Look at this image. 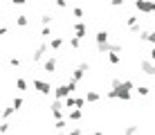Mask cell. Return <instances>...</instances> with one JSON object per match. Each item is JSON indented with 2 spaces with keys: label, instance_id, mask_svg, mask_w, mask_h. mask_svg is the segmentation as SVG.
I'll list each match as a JSON object with an SVG mask.
<instances>
[{
  "label": "cell",
  "instance_id": "26",
  "mask_svg": "<svg viewBox=\"0 0 155 135\" xmlns=\"http://www.w3.org/2000/svg\"><path fill=\"white\" fill-rule=\"evenodd\" d=\"M41 36H43V39H50V36H52V29H50V25H43V29H41Z\"/></svg>",
  "mask_w": 155,
  "mask_h": 135
},
{
  "label": "cell",
  "instance_id": "37",
  "mask_svg": "<svg viewBox=\"0 0 155 135\" xmlns=\"http://www.w3.org/2000/svg\"><path fill=\"white\" fill-rule=\"evenodd\" d=\"M119 83H121L119 77H113V79H110V86H113V88H115V86H119Z\"/></svg>",
  "mask_w": 155,
  "mask_h": 135
},
{
  "label": "cell",
  "instance_id": "39",
  "mask_svg": "<svg viewBox=\"0 0 155 135\" xmlns=\"http://www.w3.org/2000/svg\"><path fill=\"white\" fill-rule=\"evenodd\" d=\"M7 32H9V27H0V36H2V34H7Z\"/></svg>",
  "mask_w": 155,
  "mask_h": 135
},
{
  "label": "cell",
  "instance_id": "31",
  "mask_svg": "<svg viewBox=\"0 0 155 135\" xmlns=\"http://www.w3.org/2000/svg\"><path fill=\"white\" fill-rule=\"evenodd\" d=\"M146 43H151V45H155V29H153V32H148V34H146Z\"/></svg>",
  "mask_w": 155,
  "mask_h": 135
},
{
  "label": "cell",
  "instance_id": "14",
  "mask_svg": "<svg viewBox=\"0 0 155 135\" xmlns=\"http://www.w3.org/2000/svg\"><path fill=\"white\" fill-rule=\"evenodd\" d=\"M108 32H106V29H99L97 32V36H94V41H97V45H104V43H108Z\"/></svg>",
  "mask_w": 155,
  "mask_h": 135
},
{
  "label": "cell",
  "instance_id": "42",
  "mask_svg": "<svg viewBox=\"0 0 155 135\" xmlns=\"http://www.w3.org/2000/svg\"><path fill=\"white\" fill-rule=\"evenodd\" d=\"M58 135H68V133H63V131H58Z\"/></svg>",
  "mask_w": 155,
  "mask_h": 135
},
{
  "label": "cell",
  "instance_id": "11",
  "mask_svg": "<svg viewBox=\"0 0 155 135\" xmlns=\"http://www.w3.org/2000/svg\"><path fill=\"white\" fill-rule=\"evenodd\" d=\"M63 43H65V39H63V36H52L47 45H50V50H52V52H58V50L63 47Z\"/></svg>",
  "mask_w": 155,
  "mask_h": 135
},
{
  "label": "cell",
  "instance_id": "33",
  "mask_svg": "<svg viewBox=\"0 0 155 135\" xmlns=\"http://www.w3.org/2000/svg\"><path fill=\"white\" fill-rule=\"evenodd\" d=\"M56 2V7H61V9H68V0H54Z\"/></svg>",
  "mask_w": 155,
  "mask_h": 135
},
{
  "label": "cell",
  "instance_id": "18",
  "mask_svg": "<svg viewBox=\"0 0 155 135\" xmlns=\"http://www.w3.org/2000/svg\"><path fill=\"white\" fill-rule=\"evenodd\" d=\"M68 124H70V122H68L65 117H61V120H56L54 128H56V131H65V128H70V126H68Z\"/></svg>",
  "mask_w": 155,
  "mask_h": 135
},
{
  "label": "cell",
  "instance_id": "16",
  "mask_svg": "<svg viewBox=\"0 0 155 135\" xmlns=\"http://www.w3.org/2000/svg\"><path fill=\"white\" fill-rule=\"evenodd\" d=\"M16 25H18V27H27L29 25V16H25V14L16 16Z\"/></svg>",
  "mask_w": 155,
  "mask_h": 135
},
{
  "label": "cell",
  "instance_id": "15",
  "mask_svg": "<svg viewBox=\"0 0 155 135\" xmlns=\"http://www.w3.org/2000/svg\"><path fill=\"white\" fill-rule=\"evenodd\" d=\"M83 77H85V70H81V68L72 70V81H77V83H81V81H83Z\"/></svg>",
  "mask_w": 155,
  "mask_h": 135
},
{
  "label": "cell",
  "instance_id": "30",
  "mask_svg": "<svg viewBox=\"0 0 155 135\" xmlns=\"http://www.w3.org/2000/svg\"><path fill=\"white\" fill-rule=\"evenodd\" d=\"M9 66H12V68H18V66H20V59H18V56H9Z\"/></svg>",
  "mask_w": 155,
  "mask_h": 135
},
{
  "label": "cell",
  "instance_id": "34",
  "mask_svg": "<svg viewBox=\"0 0 155 135\" xmlns=\"http://www.w3.org/2000/svg\"><path fill=\"white\" fill-rule=\"evenodd\" d=\"M0 133H2V135H5V133H9V124H7V122L0 124Z\"/></svg>",
  "mask_w": 155,
  "mask_h": 135
},
{
  "label": "cell",
  "instance_id": "24",
  "mask_svg": "<svg viewBox=\"0 0 155 135\" xmlns=\"http://www.w3.org/2000/svg\"><path fill=\"white\" fill-rule=\"evenodd\" d=\"M68 135H83V128L81 126H70L68 128Z\"/></svg>",
  "mask_w": 155,
  "mask_h": 135
},
{
  "label": "cell",
  "instance_id": "40",
  "mask_svg": "<svg viewBox=\"0 0 155 135\" xmlns=\"http://www.w3.org/2000/svg\"><path fill=\"white\" fill-rule=\"evenodd\" d=\"M94 135H104V131H94Z\"/></svg>",
  "mask_w": 155,
  "mask_h": 135
},
{
  "label": "cell",
  "instance_id": "12",
  "mask_svg": "<svg viewBox=\"0 0 155 135\" xmlns=\"http://www.w3.org/2000/svg\"><path fill=\"white\" fill-rule=\"evenodd\" d=\"M99 99H101V95L97 90H88V93H85V104H97Z\"/></svg>",
  "mask_w": 155,
  "mask_h": 135
},
{
  "label": "cell",
  "instance_id": "7",
  "mask_svg": "<svg viewBox=\"0 0 155 135\" xmlns=\"http://www.w3.org/2000/svg\"><path fill=\"white\" fill-rule=\"evenodd\" d=\"M47 50H50V45L47 43H41L38 47H36V52L31 54V61H36V63H41L43 59H45V54H47Z\"/></svg>",
  "mask_w": 155,
  "mask_h": 135
},
{
  "label": "cell",
  "instance_id": "36",
  "mask_svg": "<svg viewBox=\"0 0 155 135\" xmlns=\"http://www.w3.org/2000/svg\"><path fill=\"white\" fill-rule=\"evenodd\" d=\"M124 2H126V0H110V5H113V7H124Z\"/></svg>",
  "mask_w": 155,
  "mask_h": 135
},
{
  "label": "cell",
  "instance_id": "22",
  "mask_svg": "<svg viewBox=\"0 0 155 135\" xmlns=\"http://www.w3.org/2000/svg\"><path fill=\"white\" fill-rule=\"evenodd\" d=\"M23 97H14V101H12V106H14V110H20V108H23Z\"/></svg>",
  "mask_w": 155,
  "mask_h": 135
},
{
  "label": "cell",
  "instance_id": "28",
  "mask_svg": "<svg viewBox=\"0 0 155 135\" xmlns=\"http://www.w3.org/2000/svg\"><path fill=\"white\" fill-rule=\"evenodd\" d=\"M83 106H85V97H77V101H74V108H81V110H83Z\"/></svg>",
  "mask_w": 155,
  "mask_h": 135
},
{
  "label": "cell",
  "instance_id": "41",
  "mask_svg": "<svg viewBox=\"0 0 155 135\" xmlns=\"http://www.w3.org/2000/svg\"><path fill=\"white\" fill-rule=\"evenodd\" d=\"M151 2H153V14H155V0H151Z\"/></svg>",
  "mask_w": 155,
  "mask_h": 135
},
{
  "label": "cell",
  "instance_id": "23",
  "mask_svg": "<svg viewBox=\"0 0 155 135\" xmlns=\"http://www.w3.org/2000/svg\"><path fill=\"white\" fill-rule=\"evenodd\" d=\"M52 20H54V16H52V14H43L41 16V25H52Z\"/></svg>",
  "mask_w": 155,
  "mask_h": 135
},
{
  "label": "cell",
  "instance_id": "4",
  "mask_svg": "<svg viewBox=\"0 0 155 135\" xmlns=\"http://www.w3.org/2000/svg\"><path fill=\"white\" fill-rule=\"evenodd\" d=\"M50 110H52V117H54V120H61V117H65V113H68L61 99H54V101H52Z\"/></svg>",
  "mask_w": 155,
  "mask_h": 135
},
{
  "label": "cell",
  "instance_id": "1",
  "mask_svg": "<svg viewBox=\"0 0 155 135\" xmlns=\"http://www.w3.org/2000/svg\"><path fill=\"white\" fill-rule=\"evenodd\" d=\"M133 90H135V81L124 79L119 86H115L113 90H108V93H106V97H108V99H121V101H130V99H133Z\"/></svg>",
  "mask_w": 155,
  "mask_h": 135
},
{
  "label": "cell",
  "instance_id": "38",
  "mask_svg": "<svg viewBox=\"0 0 155 135\" xmlns=\"http://www.w3.org/2000/svg\"><path fill=\"white\" fill-rule=\"evenodd\" d=\"M148 59H151V61H155V45H151V52H148Z\"/></svg>",
  "mask_w": 155,
  "mask_h": 135
},
{
  "label": "cell",
  "instance_id": "10",
  "mask_svg": "<svg viewBox=\"0 0 155 135\" xmlns=\"http://www.w3.org/2000/svg\"><path fill=\"white\" fill-rule=\"evenodd\" d=\"M81 117H83V110H81V108H70V110L65 113V120H68V122H79Z\"/></svg>",
  "mask_w": 155,
  "mask_h": 135
},
{
  "label": "cell",
  "instance_id": "2",
  "mask_svg": "<svg viewBox=\"0 0 155 135\" xmlns=\"http://www.w3.org/2000/svg\"><path fill=\"white\" fill-rule=\"evenodd\" d=\"M77 86H79V83H77V81H72V79L68 81V83H61V86H56V88L52 90V93H54V99H61V101H63L68 95H72L74 90H77Z\"/></svg>",
  "mask_w": 155,
  "mask_h": 135
},
{
  "label": "cell",
  "instance_id": "5",
  "mask_svg": "<svg viewBox=\"0 0 155 135\" xmlns=\"http://www.w3.org/2000/svg\"><path fill=\"white\" fill-rule=\"evenodd\" d=\"M140 70L144 74H148V77H155V61H151V59H142V61H140Z\"/></svg>",
  "mask_w": 155,
  "mask_h": 135
},
{
  "label": "cell",
  "instance_id": "9",
  "mask_svg": "<svg viewBox=\"0 0 155 135\" xmlns=\"http://www.w3.org/2000/svg\"><path fill=\"white\" fill-rule=\"evenodd\" d=\"M56 68H58V61H56V56H50V59H45V61H43V70H45V72H56Z\"/></svg>",
  "mask_w": 155,
  "mask_h": 135
},
{
  "label": "cell",
  "instance_id": "35",
  "mask_svg": "<svg viewBox=\"0 0 155 135\" xmlns=\"http://www.w3.org/2000/svg\"><path fill=\"white\" fill-rule=\"evenodd\" d=\"M12 5H16V7H23V5H27V0H9Z\"/></svg>",
  "mask_w": 155,
  "mask_h": 135
},
{
  "label": "cell",
  "instance_id": "6",
  "mask_svg": "<svg viewBox=\"0 0 155 135\" xmlns=\"http://www.w3.org/2000/svg\"><path fill=\"white\" fill-rule=\"evenodd\" d=\"M135 9L137 12H142V14H153V2L151 0H135Z\"/></svg>",
  "mask_w": 155,
  "mask_h": 135
},
{
  "label": "cell",
  "instance_id": "29",
  "mask_svg": "<svg viewBox=\"0 0 155 135\" xmlns=\"http://www.w3.org/2000/svg\"><path fill=\"white\" fill-rule=\"evenodd\" d=\"M137 23H140V20H137V16H128V18H126V25H128V27H133V25H137Z\"/></svg>",
  "mask_w": 155,
  "mask_h": 135
},
{
  "label": "cell",
  "instance_id": "21",
  "mask_svg": "<svg viewBox=\"0 0 155 135\" xmlns=\"http://www.w3.org/2000/svg\"><path fill=\"white\" fill-rule=\"evenodd\" d=\"M16 88H18V90H27V88H29V83H27V81H25L23 77H20V79H16Z\"/></svg>",
  "mask_w": 155,
  "mask_h": 135
},
{
  "label": "cell",
  "instance_id": "13",
  "mask_svg": "<svg viewBox=\"0 0 155 135\" xmlns=\"http://www.w3.org/2000/svg\"><path fill=\"white\" fill-rule=\"evenodd\" d=\"M106 56H108L110 66H119V63H121V54L119 52H106Z\"/></svg>",
  "mask_w": 155,
  "mask_h": 135
},
{
  "label": "cell",
  "instance_id": "3",
  "mask_svg": "<svg viewBox=\"0 0 155 135\" xmlns=\"http://www.w3.org/2000/svg\"><path fill=\"white\" fill-rule=\"evenodd\" d=\"M31 86H34V88L38 90V93H41L43 97H50V93L54 90L50 81H43V79H31Z\"/></svg>",
  "mask_w": 155,
  "mask_h": 135
},
{
  "label": "cell",
  "instance_id": "8",
  "mask_svg": "<svg viewBox=\"0 0 155 135\" xmlns=\"http://www.w3.org/2000/svg\"><path fill=\"white\" fill-rule=\"evenodd\" d=\"M85 34H88V25H85V20H77V23H74V36L81 39V41H85Z\"/></svg>",
  "mask_w": 155,
  "mask_h": 135
},
{
  "label": "cell",
  "instance_id": "17",
  "mask_svg": "<svg viewBox=\"0 0 155 135\" xmlns=\"http://www.w3.org/2000/svg\"><path fill=\"white\" fill-rule=\"evenodd\" d=\"M135 93L140 97H148L151 95V88H148V86H135Z\"/></svg>",
  "mask_w": 155,
  "mask_h": 135
},
{
  "label": "cell",
  "instance_id": "25",
  "mask_svg": "<svg viewBox=\"0 0 155 135\" xmlns=\"http://www.w3.org/2000/svg\"><path fill=\"white\" fill-rule=\"evenodd\" d=\"M72 14H74V18H79V20H83V16H85V12H83L81 7H74V9H72Z\"/></svg>",
  "mask_w": 155,
  "mask_h": 135
},
{
  "label": "cell",
  "instance_id": "27",
  "mask_svg": "<svg viewBox=\"0 0 155 135\" xmlns=\"http://www.w3.org/2000/svg\"><path fill=\"white\" fill-rule=\"evenodd\" d=\"M14 113H16V110H14V106H7V108L2 110V117H5V120H9V117H12Z\"/></svg>",
  "mask_w": 155,
  "mask_h": 135
},
{
  "label": "cell",
  "instance_id": "32",
  "mask_svg": "<svg viewBox=\"0 0 155 135\" xmlns=\"http://www.w3.org/2000/svg\"><path fill=\"white\" fill-rule=\"evenodd\" d=\"M126 135H137V126H126Z\"/></svg>",
  "mask_w": 155,
  "mask_h": 135
},
{
  "label": "cell",
  "instance_id": "20",
  "mask_svg": "<svg viewBox=\"0 0 155 135\" xmlns=\"http://www.w3.org/2000/svg\"><path fill=\"white\" fill-rule=\"evenodd\" d=\"M74 101H77V97H72V95H68L65 99H63V106L70 110V108H74Z\"/></svg>",
  "mask_w": 155,
  "mask_h": 135
},
{
  "label": "cell",
  "instance_id": "19",
  "mask_svg": "<svg viewBox=\"0 0 155 135\" xmlns=\"http://www.w3.org/2000/svg\"><path fill=\"white\" fill-rule=\"evenodd\" d=\"M68 45H70V47H72V50H74V52H77V50H79V47H81V39H77V36H72V39H70V41H68Z\"/></svg>",
  "mask_w": 155,
  "mask_h": 135
}]
</instances>
